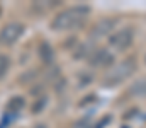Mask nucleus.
Wrapping results in <instances>:
<instances>
[{"label":"nucleus","instance_id":"4","mask_svg":"<svg viewBox=\"0 0 146 128\" xmlns=\"http://www.w3.org/2000/svg\"><path fill=\"white\" fill-rule=\"evenodd\" d=\"M22 31H24V27L21 24H15V22L14 24H9L2 31V41L7 43V44H12V43L22 34Z\"/></svg>","mask_w":146,"mask_h":128},{"label":"nucleus","instance_id":"1","mask_svg":"<svg viewBox=\"0 0 146 128\" xmlns=\"http://www.w3.org/2000/svg\"><path fill=\"white\" fill-rule=\"evenodd\" d=\"M90 14V9L85 5H76V7H70L63 12H60L54 21H53V29L56 31H66V29H75L80 27L87 17Z\"/></svg>","mask_w":146,"mask_h":128},{"label":"nucleus","instance_id":"5","mask_svg":"<svg viewBox=\"0 0 146 128\" xmlns=\"http://www.w3.org/2000/svg\"><path fill=\"white\" fill-rule=\"evenodd\" d=\"M92 63L100 65V67H107L109 63H112V55H110L109 51H106V50L97 51V53L92 56Z\"/></svg>","mask_w":146,"mask_h":128},{"label":"nucleus","instance_id":"3","mask_svg":"<svg viewBox=\"0 0 146 128\" xmlns=\"http://www.w3.org/2000/svg\"><path fill=\"white\" fill-rule=\"evenodd\" d=\"M131 43H133V29H129V27H124V29L117 31L110 38V44L117 50H126V48L131 46Z\"/></svg>","mask_w":146,"mask_h":128},{"label":"nucleus","instance_id":"7","mask_svg":"<svg viewBox=\"0 0 146 128\" xmlns=\"http://www.w3.org/2000/svg\"><path fill=\"white\" fill-rule=\"evenodd\" d=\"M39 51H41V55H42V60H44V62H51V58H53V50H51L46 43H44V44H41Z\"/></svg>","mask_w":146,"mask_h":128},{"label":"nucleus","instance_id":"2","mask_svg":"<svg viewBox=\"0 0 146 128\" xmlns=\"http://www.w3.org/2000/svg\"><path fill=\"white\" fill-rule=\"evenodd\" d=\"M136 70V62L134 60H124L121 62L117 67H114L109 70L104 77V84L106 85H115L121 84L122 80H126L127 77H131V74Z\"/></svg>","mask_w":146,"mask_h":128},{"label":"nucleus","instance_id":"6","mask_svg":"<svg viewBox=\"0 0 146 128\" xmlns=\"http://www.w3.org/2000/svg\"><path fill=\"white\" fill-rule=\"evenodd\" d=\"M129 92H131L133 96H138V97L146 96V77H145V79H139V80H136L134 84L131 85Z\"/></svg>","mask_w":146,"mask_h":128}]
</instances>
